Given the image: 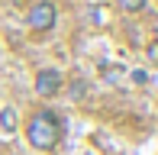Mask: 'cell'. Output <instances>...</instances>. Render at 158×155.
<instances>
[{"label": "cell", "instance_id": "obj_1", "mask_svg": "<svg viewBox=\"0 0 158 155\" xmlns=\"http://www.w3.org/2000/svg\"><path fill=\"white\" fill-rule=\"evenodd\" d=\"M23 136L29 142V149L35 152H55L64 139V119L48 107H39L26 116L23 123Z\"/></svg>", "mask_w": 158, "mask_h": 155}, {"label": "cell", "instance_id": "obj_2", "mask_svg": "<svg viewBox=\"0 0 158 155\" xmlns=\"http://www.w3.org/2000/svg\"><path fill=\"white\" fill-rule=\"evenodd\" d=\"M55 23H58V6L52 0H32L26 6V26L32 32H48L55 29Z\"/></svg>", "mask_w": 158, "mask_h": 155}, {"label": "cell", "instance_id": "obj_3", "mask_svg": "<svg viewBox=\"0 0 158 155\" xmlns=\"http://www.w3.org/2000/svg\"><path fill=\"white\" fill-rule=\"evenodd\" d=\"M32 87H35V94L45 97V100H48V97H58L61 90H64V71H61V68H52V65L39 68Z\"/></svg>", "mask_w": 158, "mask_h": 155}, {"label": "cell", "instance_id": "obj_4", "mask_svg": "<svg viewBox=\"0 0 158 155\" xmlns=\"http://www.w3.org/2000/svg\"><path fill=\"white\" fill-rule=\"evenodd\" d=\"M16 110L13 107H6V110H0V129L6 132V136H10V132H16Z\"/></svg>", "mask_w": 158, "mask_h": 155}, {"label": "cell", "instance_id": "obj_5", "mask_svg": "<svg viewBox=\"0 0 158 155\" xmlns=\"http://www.w3.org/2000/svg\"><path fill=\"white\" fill-rule=\"evenodd\" d=\"M113 3H116L123 13H142L148 6V0H113Z\"/></svg>", "mask_w": 158, "mask_h": 155}, {"label": "cell", "instance_id": "obj_6", "mask_svg": "<svg viewBox=\"0 0 158 155\" xmlns=\"http://www.w3.org/2000/svg\"><path fill=\"white\" fill-rule=\"evenodd\" d=\"M90 16H94V26H97V29H103V26L110 23V10H106V6H90Z\"/></svg>", "mask_w": 158, "mask_h": 155}, {"label": "cell", "instance_id": "obj_7", "mask_svg": "<svg viewBox=\"0 0 158 155\" xmlns=\"http://www.w3.org/2000/svg\"><path fill=\"white\" fill-rule=\"evenodd\" d=\"M145 58H148V65L158 68V39H152V42L145 45Z\"/></svg>", "mask_w": 158, "mask_h": 155}]
</instances>
